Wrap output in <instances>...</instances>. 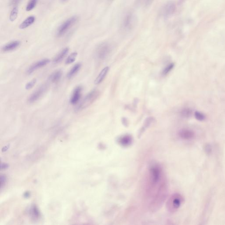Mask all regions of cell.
<instances>
[{
	"label": "cell",
	"mask_w": 225,
	"mask_h": 225,
	"mask_svg": "<svg viewBox=\"0 0 225 225\" xmlns=\"http://www.w3.org/2000/svg\"><path fill=\"white\" fill-rule=\"evenodd\" d=\"M167 185L162 169L158 164H154L148 171L146 181V196L151 210H156L161 207L165 199Z\"/></svg>",
	"instance_id": "6da1fadb"
},
{
	"label": "cell",
	"mask_w": 225,
	"mask_h": 225,
	"mask_svg": "<svg viewBox=\"0 0 225 225\" xmlns=\"http://www.w3.org/2000/svg\"><path fill=\"white\" fill-rule=\"evenodd\" d=\"M100 92L99 91L96 89L91 91L84 98L81 103L76 108V111H82L84 109L89 107L98 99L100 96Z\"/></svg>",
	"instance_id": "7a4b0ae2"
},
{
	"label": "cell",
	"mask_w": 225,
	"mask_h": 225,
	"mask_svg": "<svg viewBox=\"0 0 225 225\" xmlns=\"http://www.w3.org/2000/svg\"><path fill=\"white\" fill-rule=\"evenodd\" d=\"M183 201V197L179 193L174 194L169 198L167 202L168 211L170 213H175L179 209Z\"/></svg>",
	"instance_id": "3957f363"
},
{
	"label": "cell",
	"mask_w": 225,
	"mask_h": 225,
	"mask_svg": "<svg viewBox=\"0 0 225 225\" xmlns=\"http://www.w3.org/2000/svg\"><path fill=\"white\" fill-rule=\"evenodd\" d=\"M111 45L107 42L100 44L95 50V56L98 60H103L108 57L111 52Z\"/></svg>",
	"instance_id": "277c9868"
},
{
	"label": "cell",
	"mask_w": 225,
	"mask_h": 225,
	"mask_svg": "<svg viewBox=\"0 0 225 225\" xmlns=\"http://www.w3.org/2000/svg\"><path fill=\"white\" fill-rule=\"evenodd\" d=\"M78 20V17L77 16H73L67 19L66 21L63 23L58 29L57 31V36L61 37L63 36L64 34L70 29L73 26Z\"/></svg>",
	"instance_id": "5b68a950"
},
{
	"label": "cell",
	"mask_w": 225,
	"mask_h": 225,
	"mask_svg": "<svg viewBox=\"0 0 225 225\" xmlns=\"http://www.w3.org/2000/svg\"><path fill=\"white\" fill-rule=\"evenodd\" d=\"M136 18L132 13L126 14L123 19L121 22V27L125 31L131 30L135 25Z\"/></svg>",
	"instance_id": "8992f818"
},
{
	"label": "cell",
	"mask_w": 225,
	"mask_h": 225,
	"mask_svg": "<svg viewBox=\"0 0 225 225\" xmlns=\"http://www.w3.org/2000/svg\"><path fill=\"white\" fill-rule=\"evenodd\" d=\"M46 89H47L46 85H43L39 87L29 96L27 100L28 103L29 104H32L38 101L45 94Z\"/></svg>",
	"instance_id": "52a82bcc"
},
{
	"label": "cell",
	"mask_w": 225,
	"mask_h": 225,
	"mask_svg": "<svg viewBox=\"0 0 225 225\" xmlns=\"http://www.w3.org/2000/svg\"><path fill=\"white\" fill-rule=\"evenodd\" d=\"M176 5L173 2H169L166 4L162 9V14L164 17H169L175 12Z\"/></svg>",
	"instance_id": "ba28073f"
},
{
	"label": "cell",
	"mask_w": 225,
	"mask_h": 225,
	"mask_svg": "<svg viewBox=\"0 0 225 225\" xmlns=\"http://www.w3.org/2000/svg\"><path fill=\"white\" fill-rule=\"evenodd\" d=\"M82 92V87L81 86H77L74 88L70 99V103L71 104L76 105L78 103L81 98Z\"/></svg>",
	"instance_id": "9c48e42d"
},
{
	"label": "cell",
	"mask_w": 225,
	"mask_h": 225,
	"mask_svg": "<svg viewBox=\"0 0 225 225\" xmlns=\"http://www.w3.org/2000/svg\"><path fill=\"white\" fill-rule=\"evenodd\" d=\"M50 60L48 59H43L32 64L27 70L28 74H31L33 72L42 67L46 66L50 63Z\"/></svg>",
	"instance_id": "30bf717a"
},
{
	"label": "cell",
	"mask_w": 225,
	"mask_h": 225,
	"mask_svg": "<svg viewBox=\"0 0 225 225\" xmlns=\"http://www.w3.org/2000/svg\"><path fill=\"white\" fill-rule=\"evenodd\" d=\"M20 45L19 41H13L5 45L2 48V50L4 52H10L16 49Z\"/></svg>",
	"instance_id": "8fae6325"
},
{
	"label": "cell",
	"mask_w": 225,
	"mask_h": 225,
	"mask_svg": "<svg viewBox=\"0 0 225 225\" xmlns=\"http://www.w3.org/2000/svg\"><path fill=\"white\" fill-rule=\"evenodd\" d=\"M180 137L185 140H190L194 137L193 131L189 129H182L179 132Z\"/></svg>",
	"instance_id": "7c38bea8"
},
{
	"label": "cell",
	"mask_w": 225,
	"mask_h": 225,
	"mask_svg": "<svg viewBox=\"0 0 225 225\" xmlns=\"http://www.w3.org/2000/svg\"><path fill=\"white\" fill-rule=\"evenodd\" d=\"M69 51V49L67 47L63 49L56 56L53 60V63L56 64L61 62L67 54Z\"/></svg>",
	"instance_id": "4fadbf2b"
},
{
	"label": "cell",
	"mask_w": 225,
	"mask_h": 225,
	"mask_svg": "<svg viewBox=\"0 0 225 225\" xmlns=\"http://www.w3.org/2000/svg\"><path fill=\"white\" fill-rule=\"evenodd\" d=\"M63 75V72L61 70H56L50 75L49 77V80L50 82L53 83L58 82L61 78Z\"/></svg>",
	"instance_id": "5bb4252c"
},
{
	"label": "cell",
	"mask_w": 225,
	"mask_h": 225,
	"mask_svg": "<svg viewBox=\"0 0 225 225\" xmlns=\"http://www.w3.org/2000/svg\"><path fill=\"white\" fill-rule=\"evenodd\" d=\"M109 70V67L108 66L104 68L103 69V70L100 72V74H99V75L95 80V81H94L95 84H99L101 83L105 79Z\"/></svg>",
	"instance_id": "9a60e30c"
},
{
	"label": "cell",
	"mask_w": 225,
	"mask_h": 225,
	"mask_svg": "<svg viewBox=\"0 0 225 225\" xmlns=\"http://www.w3.org/2000/svg\"><path fill=\"white\" fill-rule=\"evenodd\" d=\"M81 67V64L80 63H77L74 66H73L71 69L68 73L67 77L69 79H71L80 70Z\"/></svg>",
	"instance_id": "2e32d148"
},
{
	"label": "cell",
	"mask_w": 225,
	"mask_h": 225,
	"mask_svg": "<svg viewBox=\"0 0 225 225\" xmlns=\"http://www.w3.org/2000/svg\"><path fill=\"white\" fill-rule=\"evenodd\" d=\"M35 18L33 16L28 17L27 18L24 20L19 26V28L21 29H24L29 27L30 25L33 24L35 21Z\"/></svg>",
	"instance_id": "e0dca14e"
},
{
	"label": "cell",
	"mask_w": 225,
	"mask_h": 225,
	"mask_svg": "<svg viewBox=\"0 0 225 225\" xmlns=\"http://www.w3.org/2000/svg\"><path fill=\"white\" fill-rule=\"evenodd\" d=\"M132 142V138L129 135H126L122 136L120 138L119 142L123 146H128Z\"/></svg>",
	"instance_id": "ac0fdd59"
},
{
	"label": "cell",
	"mask_w": 225,
	"mask_h": 225,
	"mask_svg": "<svg viewBox=\"0 0 225 225\" xmlns=\"http://www.w3.org/2000/svg\"><path fill=\"white\" fill-rule=\"evenodd\" d=\"M77 56V53L76 52L72 53L68 57L66 60L65 63L67 65L72 63H73L75 61Z\"/></svg>",
	"instance_id": "d6986e66"
},
{
	"label": "cell",
	"mask_w": 225,
	"mask_h": 225,
	"mask_svg": "<svg viewBox=\"0 0 225 225\" xmlns=\"http://www.w3.org/2000/svg\"><path fill=\"white\" fill-rule=\"evenodd\" d=\"M37 2L38 0H29L26 6V10L27 11H30L33 10L36 6Z\"/></svg>",
	"instance_id": "ffe728a7"
},
{
	"label": "cell",
	"mask_w": 225,
	"mask_h": 225,
	"mask_svg": "<svg viewBox=\"0 0 225 225\" xmlns=\"http://www.w3.org/2000/svg\"><path fill=\"white\" fill-rule=\"evenodd\" d=\"M18 14V9L16 7H15L13 9L11 12L10 15L9 19L10 21L12 22L15 21L17 17Z\"/></svg>",
	"instance_id": "44dd1931"
},
{
	"label": "cell",
	"mask_w": 225,
	"mask_h": 225,
	"mask_svg": "<svg viewBox=\"0 0 225 225\" xmlns=\"http://www.w3.org/2000/svg\"><path fill=\"white\" fill-rule=\"evenodd\" d=\"M175 64L174 63H171L170 64L168 65L165 69L162 72L163 75H166L168 74L173 69L174 67Z\"/></svg>",
	"instance_id": "7402d4cb"
},
{
	"label": "cell",
	"mask_w": 225,
	"mask_h": 225,
	"mask_svg": "<svg viewBox=\"0 0 225 225\" xmlns=\"http://www.w3.org/2000/svg\"><path fill=\"white\" fill-rule=\"evenodd\" d=\"M195 118L197 120L199 121H204L205 118V116L204 114H202V113L200 112L196 111L195 113Z\"/></svg>",
	"instance_id": "603a6c76"
},
{
	"label": "cell",
	"mask_w": 225,
	"mask_h": 225,
	"mask_svg": "<svg viewBox=\"0 0 225 225\" xmlns=\"http://www.w3.org/2000/svg\"><path fill=\"white\" fill-rule=\"evenodd\" d=\"M36 82H37V79H33L32 80H31V81L28 82V83L26 84V89H27V90H29V89H31L35 85V84L36 83Z\"/></svg>",
	"instance_id": "cb8c5ba5"
},
{
	"label": "cell",
	"mask_w": 225,
	"mask_h": 225,
	"mask_svg": "<svg viewBox=\"0 0 225 225\" xmlns=\"http://www.w3.org/2000/svg\"><path fill=\"white\" fill-rule=\"evenodd\" d=\"M191 114V110L189 109H184L181 111V115L185 118H188Z\"/></svg>",
	"instance_id": "d4e9b609"
},
{
	"label": "cell",
	"mask_w": 225,
	"mask_h": 225,
	"mask_svg": "<svg viewBox=\"0 0 225 225\" xmlns=\"http://www.w3.org/2000/svg\"><path fill=\"white\" fill-rule=\"evenodd\" d=\"M21 0H10L9 5L11 6H15L20 3Z\"/></svg>",
	"instance_id": "484cf974"
},
{
	"label": "cell",
	"mask_w": 225,
	"mask_h": 225,
	"mask_svg": "<svg viewBox=\"0 0 225 225\" xmlns=\"http://www.w3.org/2000/svg\"><path fill=\"white\" fill-rule=\"evenodd\" d=\"M211 150H212V149H211V147L210 145H207L205 146V151L207 154H210L211 153Z\"/></svg>",
	"instance_id": "4316f807"
},
{
	"label": "cell",
	"mask_w": 225,
	"mask_h": 225,
	"mask_svg": "<svg viewBox=\"0 0 225 225\" xmlns=\"http://www.w3.org/2000/svg\"><path fill=\"white\" fill-rule=\"evenodd\" d=\"M61 1L62 2H66V1L67 0H61Z\"/></svg>",
	"instance_id": "83f0119b"
}]
</instances>
